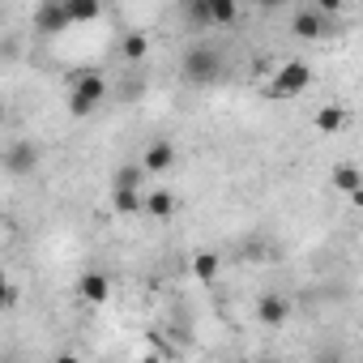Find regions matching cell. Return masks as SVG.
<instances>
[{
	"mask_svg": "<svg viewBox=\"0 0 363 363\" xmlns=\"http://www.w3.org/2000/svg\"><path fill=\"white\" fill-rule=\"evenodd\" d=\"M346 5V0H316V13H325V18H333L337 9Z\"/></svg>",
	"mask_w": 363,
	"mask_h": 363,
	"instance_id": "ffe728a7",
	"label": "cell"
},
{
	"mask_svg": "<svg viewBox=\"0 0 363 363\" xmlns=\"http://www.w3.org/2000/svg\"><path fill=\"white\" fill-rule=\"evenodd\" d=\"M179 77L193 86H214L223 77V56L214 48H189L184 60H179Z\"/></svg>",
	"mask_w": 363,
	"mask_h": 363,
	"instance_id": "6da1fadb",
	"label": "cell"
},
{
	"mask_svg": "<svg viewBox=\"0 0 363 363\" xmlns=\"http://www.w3.org/2000/svg\"><path fill=\"white\" fill-rule=\"evenodd\" d=\"M308 86H312V69H308L303 60H286V65L274 73L269 94H274V99H295V94H303Z\"/></svg>",
	"mask_w": 363,
	"mask_h": 363,
	"instance_id": "3957f363",
	"label": "cell"
},
{
	"mask_svg": "<svg viewBox=\"0 0 363 363\" xmlns=\"http://www.w3.org/2000/svg\"><path fill=\"white\" fill-rule=\"evenodd\" d=\"M189 26H197V30H206L210 26V18H206V5H201V0H189Z\"/></svg>",
	"mask_w": 363,
	"mask_h": 363,
	"instance_id": "d6986e66",
	"label": "cell"
},
{
	"mask_svg": "<svg viewBox=\"0 0 363 363\" xmlns=\"http://www.w3.org/2000/svg\"><path fill=\"white\" fill-rule=\"evenodd\" d=\"M103 99H107V77L103 73H82L73 82V90H69V111L77 120H86V116H94L103 107Z\"/></svg>",
	"mask_w": 363,
	"mask_h": 363,
	"instance_id": "7a4b0ae2",
	"label": "cell"
},
{
	"mask_svg": "<svg viewBox=\"0 0 363 363\" xmlns=\"http://www.w3.org/2000/svg\"><path fill=\"white\" fill-rule=\"evenodd\" d=\"M240 5H244V0H240Z\"/></svg>",
	"mask_w": 363,
	"mask_h": 363,
	"instance_id": "7402d4cb",
	"label": "cell"
},
{
	"mask_svg": "<svg viewBox=\"0 0 363 363\" xmlns=\"http://www.w3.org/2000/svg\"><path fill=\"white\" fill-rule=\"evenodd\" d=\"M145 52H150V39H145V35H128V39H124V60L137 65V60H145Z\"/></svg>",
	"mask_w": 363,
	"mask_h": 363,
	"instance_id": "e0dca14e",
	"label": "cell"
},
{
	"mask_svg": "<svg viewBox=\"0 0 363 363\" xmlns=\"http://www.w3.org/2000/svg\"><path fill=\"white\" fill-rule=\"evenodd\" d=\"M286 316H291V303H286L282 295H261V303H257V320H261V325L278 329Z\"/></svg>",
	"mask_w": 363,
	"mask_h": 363,
	"instance_id": "9c48e42d",
	"label": "cell"
},
{
	"mask_svg": "<svg viewBox=\"0 0 363 363\" xmlns=\"http://www.w3.org/2000/svg\"><path fill=\"white\" fill-rule=\"evenodd\" d=\"M291 35H295V39H303V43L320 39V35H325V13H316V9H303V13H295V22H291Z\"/></svg>",
	"mask_w": 363,
	"mask_h": 363,
	"instance_id": "52a82bcc",
	"label": "cell"
},
{
	"mask_svg": "<svg viewBox=\"0 0 363 363\" xmlns=\"http://www.w3.org/2000/svg\"><path fill=\"white\" fill-rule=\"evenodd\" d=\"M77 291H82V299H86V303H107V299H111V282H107V274H99V269L82 274Z\"/></svg>",
	"mask_w": 363,
	"mask_h": 363,
	"instance_id": "ba28073f",
	"label": "cell"
},
{
	"mask_svg": "<svg viewBox=\"0 0 363 363\" xmlns=\"http://www.w3.org/2000/svg\"><path fill=\"white\" fill-rule=\"evenodd\" d=\"M65 13H69L73 26H82V22H99V18H103V0H65Z\"/></svg>",
	"mask_w": 363,
	"mask_h": 363,
	"instance_id": "8fae6325",
	"label": "cell"
},
{
	"mask_svg": "<svg viewBox=\"0 0 363 363\" xmlns=\"http://www.w3.org/2000/svg\"><path fill=\"white\" fill-rule=\"evenodd\" d=\"M359 184H363V179H359V167L342 162V167L333 171V189H337V193H346V197H359Z\"/></svg>",
	"mask_w": 363,
	"mask_h": 363,
	"instance_id": "9a60e30c",
	"label": "cell"
},
{
	"mask_svg": "<svg viewBox=\"0 0 363 363\" xmlns=\"http://www.w3.org/2000/svg\"><path fill=\"white\" fill-rule=\"evenodd\" d=\"M201 5H206L210 26H231V22H240V0H201Z\"/></svg>",
	"mask_w": 363,
	"mask_h": 363,
	"instance_id": "30bf717a",
	"label": "cell"
},
{
	"mask_svg": "<svg viewBox=\"0 0 363 363\" xmlns=\"http://www.w3.org/2000/svg\"><path fill=\"white\" fill-rule=\"evenodd\" d=\"M73 22L65 13V0H43V5L35 9V30L39 35H65Z\"/></svg>",
	"mask_w": 363,
	"mask_h": 363,
	"instance_id": "5b68a950",
	"label": "cell"
},
{
	"mask_svg": "<svg viewBox=\"0 0 363 363\" xmlns=\"http://www.w3.org/2000/svg\"><path fill=\"white\" fill-rule=\"evenodd\" d=\"M316 128L320 133H342L346 128V111L342 107H320L316 111Z\"/></svg>",
	"mask_w": 363,
	"mask_h": 363,
	"instance_id": "2e32d148",
	"label": "cell"
},
{
	"mask_svg": "<svg viewBox=\"0 0 363 363\" xmlns=\"http://www.w3.org/2000/svg\"><path fill=\"white\" fill-rule=\"evenodd\" d=\"M18 303V286H13V278L5 274V265H0V312H9Z\"/></svg>",
	"mask_w": 363,
	"mask_h": 363,
	"instance_id": "ac0fdd59",
	"label": "cell"
},
{
	"mask_svg": "<svg viewBox=\"0 0 363 363\" xmlns=\"http://www.w3.org/2000/svg\"><path fill=\"white\" fill-rule=\"evenodd\" d=\"M175 167V145L171 141H150L145 150H141V171L145 175H162V171H171Z\"/></svg>",
	"mask_w": 363,
	"mask_h": 363,
	"instance_id": "8992f818",
	"label": "cell"
},
{
	"mask_svg": "<svg viewBox=\"0 0 363 363\" xmlns=\"http://www.w3.org/2000/svg\"><path fill=\"white\" fill-rule=\"evenodd\" d=\"M111 206L120 214H141V189H124V184H111Z\"/></svg>",
	"mask_w": 363,
	"mask_h": 363,
	"instance_id": "4fadbf2b",
	"label": "cell"
},
{
	"mask_svg": "<svg viewBox=\"0 0 363 363\" xmlns=\"http://www.w3.org/2000/svg\"><path fill=\"white\" fill-rule=\"evenodd\" d=\"M5 171L9 175H35L39 171V145L35 141H13L5 150Z\"/></svg>",
	"mask_w": 363,
	"mask_h": 363,
	"instance_id": "277c9868",
	"label": "cell"
},
{
	"mask_svg": "<svg viewBox=\"0 0 363 363\" xmlns=\"http://www.w3.org/2000/svg\"><path fill=\"white\" fill-rule=\"evenodd\" d=\"M141 210H145L150 218H171V214H175V197H171L167 189H158V193H141Z\"/></svg>",
	"mask_w": 363,
	"mask_h": 363,
	"instance_id": "7c38bea8",
	"label": "cell"
},
{
	"mask_svg": "<svg viewBox=\"0 0 363 363\" xmlns=\"http://www.w3.org/2000/svg\"><path fill=\"white\" fill-rule=\"evenodd\" d=\"M218 269H223V257H218V252H197V257H193V278H197V282H214Z\"/></svg>",
	"mask_w": 363,
	"mask_h": 363,
	"instance_id": "5bb4252c",
	"label": "cell"
},
{
	"mask_svg": "<svg viewBox=\"0 0 363 363\" xmlns=\"http://www.w3.org/2000/svg\"><path fill=\"white\" fill-rule=\"evenodd\" d=\"M252 5H261V9H282L286 0H252Z\"/></svg>",
	"mask_w": 363,
	"mask_h": 363,
	"instance_id": "44dd1931",
	"label": "cell"
}]
</instances>
